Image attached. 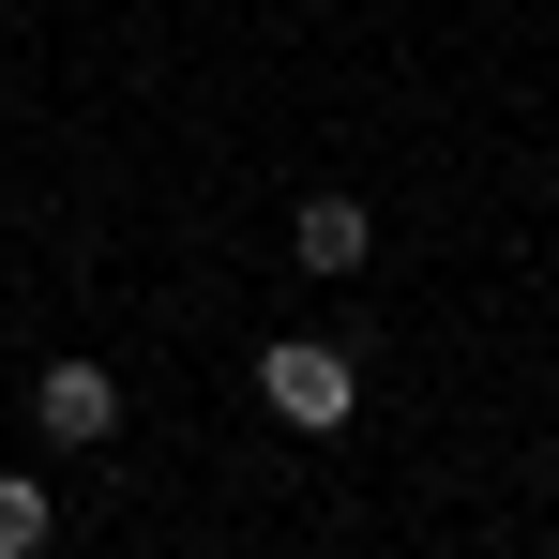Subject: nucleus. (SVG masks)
Listing matches in <instances>:
<instances>
[{"instance_id":"obj_1","label":"nucleus","mask_w":559,"mask_h":559,"mask_svg":"<svg viewBox=\"0 0 559 559\" xmlns=\"http://www.w3.org/2000/svg\"><path fill=\"white\" fill-rule=\"evenodd\" d=\"M258 408L302 424V439H333V424L364 408V364H348L333 333H273V348H258Z\"/></svg>"},{"instance_id":"obj_2","label":"nucleus","mask_w":559,"mask_h":559,"mask_svg":"<svg viewBox=\"0 0 559 559\" xmlns=\"http://www.w3.org/2000/svg\"><path fill=\"white\" fill-rule=\"evenodd\" d=\"M31 439L106 454V439H121V378H106V364H46V378H31Z\"/></svg>"},{"instance_id":"obj_3","label":"nucleus","mask_w":559,"mask_h":559,"mask_svg":"<svg viewBox=\"0 0 559 559\" xmlns=\"http://www.w3.org/2000/svg\"><path fill=\"white\" fill-rule=\"evenodd\" d=\"M287 258H302V273H364L378 212H364V197H302V212H287Z\"/></svg>"},{"instance_id":"obj_4","label":"nucleus","mask_w":559,"mask_h":559,"mask_svg":"<svg viewBox=\"0 0 559 559\" xmlns=\"http://www.w3.org/2000/svg\"><path fill=\"white\" fill-rule=\"evenodd\" d=\"M46 545V484H31V468H0V559H31Z\"/></svg>"}]
</instances>
